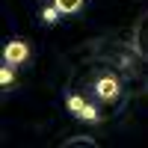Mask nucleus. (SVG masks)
Wrapping results in <instances>:
<instances>
[{"instance_id": "1", "label": "nucleus", "mask_w": 148, "mask_h": 148, "mask_svg": "<svg viewBox=\"0 0 148 148\" xmlns=\"http://www.w3.org/2000/svg\"><path fill=\"white\" fill-rule=\"evenodd\" d=\"M130 47H133V53H136L139 59L148 62V12L142 18H136V24H133V30H130Z\"/></svg>"}, {"instance_id": "2", "label": "nucleus", "mask_w": 148, "mask_h": 148, "mask_svg": "<svg viewBox=\"0 0 148 148\" xmlns=\"http://www.w3.org/2000/svg\"><path fill=\"white\" fill-rule=\"evenodd\" d=\"M68 110H71V116H77V119H83V121H98L101 119V113L92 107V104H86L80 95H68Z\"/></svg>"}, {"instance_id": "3", "label": "nucleus", "mask_w": 148, "mask_h": 148, "mask_svg": "<svg viewBox=\"0 0 148 148\" xmlns=\"http://www.w3.org/2000/svg\"><path fill=\"white\" fill-rule=\"evenodd\" d=\"M27 56H30L27 42H21V39H12V42L3 47V62H9V65H21Z\"/></svg>"}, {"instance_id": "4", "label": "nucleus", "mask_w": 148, "mask_h": 148, "mask_svg": "<svg viewBox=\"0 0 148 148\" xmlns=\"http://www.w3.org/2000/svg\"><path fill=\"white\" fill-rule=\"evenodd\" d=\"M95 92H98L101 101H116L119 98V80L113 77V74H107V77H101L95 83Z\"/></svg>"}, {"instance_id": "5", "label": "nucleus", "mask_w": 148, "mask_h": 148, "mask_svg": "<svg viewBox=\"0 0 148 148\" xmlns=\"http://www.w3.org/2000/svg\"><path fill=\"white\" fill-rule=\"evenodd\" d=\"M53 6L62 12V15H71V12H80L83 0H53Z\"/></svg>"}, {"instance_id": "6", "label": "nucleus", "mask_w": 148, "mask_h": 148, "mask_svg": "<svg viewBox=\"0 0 148 148\" xmlns=\"http://www.w3.org/2000/svg\"><path fill=\"white\" fill-rule=\"evenodd\" d=\"M59 15H62V12H59L56 6H45V9H42V24H47V27H53V24L59 21Z\"/></svg>"}, {"instance_id": "7", "label": "nucleus", "mask_w": 148, "mask_h": 148, "mask_svg": "<svg viewBox=\"0 0 148 148\" xmlns=\"http://www.w3.org/2000/svg\"><path fill=\"white\" fill-rule=\"evenodd\" d=\"M62 145H65V148H74V145H86V148H92L95 139H92V136H74V139H65Z\"/></svg>"}, {"instance_id": "8", "label": "nucleus", "mask_w": 148, "mask_h": 148, "mask_svg": "<svg viewBox=\"0 0 148 148\" xmlns=\"http://www.w3.org/2000/svg\"><path fill=\"white\" fill-rule=\"evenodd\" d=\"M12 80H15V74H12V65L6 62L3 68H0V83H3V86H12Z\"/></svg>"}]
</instances>
